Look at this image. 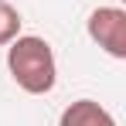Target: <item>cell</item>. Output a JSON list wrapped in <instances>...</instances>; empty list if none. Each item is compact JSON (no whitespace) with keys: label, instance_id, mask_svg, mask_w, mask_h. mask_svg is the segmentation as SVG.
Instances as JSON below:
<instances>
[{"label":"cell","instance_id":"obj_3","mask_svg":"<svg viewBox=\"0 0 126 126\" xmlns=\"http://www.w3.org/2000/svg\"><path fill=\"white\" fill-rule=\"evenodd\" d=\"M58 126H116V119H112V112H109L106 106H99L95 99H79V102L65 106Z\"/></svg>","mask_w":126,"mask_h":126},{"label":"cell","instance_id":"obj_4","mask_svg":"<svg viewBox=\"0 0 126 126\" xmlns=\"http://www.w3.org/2000/svg\"><path fill=\"white\" fill-rule=\"evenodd\" d=\"M21 14L17 7H10V0H0V44H10L21 34Z\"/></svg>","mask_w":126,"mask_h":126},{"label":"cell","instance_id":"obj_1","mask_svg":"<svg viewBox=\"0 0 126 126\" xmlns=\"http://www.w3.org/2000/svg\"><path fill=\"white\" fill-rule=\"evenodd\" d=\"M7 72L27 95H48L58 82V62L51 44L38 34H17L7 48Z\"/></svg>","mask_w":126,"mask_h":126},{"label":"cell","instance_id":"obj_2","mask_svg":"<svg viewBox=\"0 0 126 126\" xmlns=\"http://www.w3.org/2000/svg\"><path fill=\"white\" fill-rule=\"evenodd\" d=\"M89 38L102 48L109 58H126V10L123 7H95L85 21Z\"/></svg>","mask_w":126,"mask_h":126}]
</instances>
